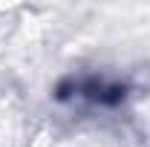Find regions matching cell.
Listing matches in <instances>:
<instances>
[{
    "label": "cell",
    "mask_w": 150,
    "mask_h": 147,
    "mask_svg": "<svg viewBox=\"0 0 150 147\" xmlns=\"http://www.w3.org/2000/svg\"><path fill=\"white\" fill-rule=\"evenodd\" d=\"M61 87H72L75 95H81V98H90L95 104H104V107H112V104H118V101H124V95H127V87L124 84H107V81H101V78H78V81H67V84H61Z\"/></svg>",
    "instance_id": "cell-1"
}]
</instances>
